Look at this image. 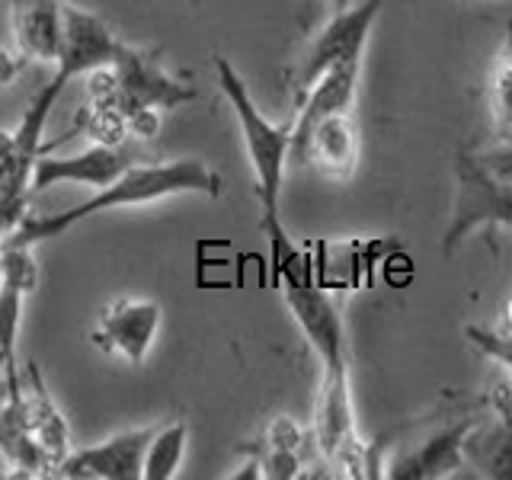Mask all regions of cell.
I'll return each mask as SVG.
<instances>
[{
  "label": "cell",
  "instance_id": "obj_1",
  "mask_svg": "<svg viewBox=\"0 0 512 480\" xmlns=\"http://www.w3.org/2000/svg\"><path fill=\"white\" fill-rule=\"evenodd\" d=\"M221 176L199 157H180L167 160V164H132L122 176H116L109 186H103L96 196L80 202L64 212H48V215H26L16 228L0 240L4 247H36L42 240H52L77 228L80 221H87L100 212H112V208L125 205H151L170 196H221Z\"/></svg>",
  "mask_w": 512,
  "mask_h": 480
},
{
  "label": "cell",
  "instance_id": "obj_2",
  "mask_svg": "<svg viewBox=\"0 0 512 480\" xmlns=\"http://www.w3.org/2000/svg\"><path fill=\"white\" fill-rule=\"evenodd\" d=\"M215 74H218V87L224 93V100L231 103L240 135H244V148L253 167V180H256V199H260L263 208V234L269 240V250H279L285 244H292L288 237L282 215H279V202H282V183H285V167L288 157H292V128H295V116L288 122H269L263 116V109L256 106V100L250 96L244 77L237 74V68L228 61L215 55Z\"/></svg>",
  "mask_w": 512,
  "mask_h": 480
},
{
  "label": "cell",
  "instance_id": "obj_3",
  "mask_svg": "<svg viewBox=\"0 0 512 480\" xmlns=\"http://www.w3.org/2000/svg\"><path fill=\"white\" fill-rule=\"evenodd\" d=\"M122 45L125 42H119V36L109 29L106 20H100V16L84 7L64 4V39H61V55L55 61V77L32 96L29 109L23 112L20 125H16V132H10L13 144L20 148L23 157L29 160L39 157L48 116H52L58 96L68 90L71 80L93 74L100 68H112V61H116Z\"/></svg>",
  "mask_w": 512,
  "mask_h": 480
},
{
  "label": "cell",
  "instance_id": "obj_4",
  "mask_svg": "<svg viewBox=\"0 0 512 480\" xmlns=\"http://www.w3.org/2000/svg\"><path fill=\"white\" fill-rule=\"evenodd\" d=\"M93 100L100 112L128 119L135 125V135L151 138L157 128V109H176L196 100V87L173 80L151 52L122 45L112 68L93 71Z\"/></svg>",
  "mask_w": 512,
  "mask_h": 480
},
{
  "label": "cell",
  "instance_id": "obj_5",
  "mask_svg": "<svg viewBox=\"0 0 512 480\" xmlns=\"http://www.w3.org/2000/svg\"><path fill=\"white\" fill-rule=\"evenodd\" d=\"M480 228L512 231V183L493 176L474 154L455 157V202L442 234V256H452Z\"/></svg>",
  "mask_w": 512,
  "mask_h": 480
},
{
  "label": "cell",
  "instance_id": "obj_6",
  "mask_svg": "<svg viewBox=\"0 0 512 480\" xmlns=\"http://www.w3.org/2000/svg\"><path fill=\"white\" fill-rule=\"evenodd\" d=\"M381 13V0H362V4H349L343 10H333L327 26L317 32L308 52L301 55L295 68V90L298 96L308 90L317 77L340 68L349 61H362L368 36Z\"/></svg>",
  "mask_w": 512,
  "mask_h": 480
},
{
  "label": "cell",
  "instance_id": "obj_7",
  "mask_svg": "<svg viewBox=\"0 0 512 480\" xmlns=\"http://www.w3.org/2000/svg\"><path fill=\"white\" fill-rule=\"evenodd\" d=\"M132 164H138V148L122 141H100L71 157H36L29 189L42 192L48 186H61V183H84L93 189H103Z\"/></svg>",
  "mask_w": 512,
  "mask_h": 480
},
{
  "label": "cell",
  "instance_id": "obj_8",
  "mask_svg": "<svg viewBox=\"0 0 512 480\" xmlns=\"http://www.w3.org/2000/svg\"><path fill=\"white\" fill-rule=\"evenodd\" d=\"M157 426L128 429L100 445L80 448V452L64 455L55 468V477L68 480H141L144 452Z\"/></svg>",
  "mask_w": 512,
  "mask_h": 480
},
{
  "label": "cell",
  "instance_id": "obj_9",
  "mask_svg": "<svg viewBox=\"0 0 512 480\" xmlns=\"http://www.w3.org/2000/svg\"><path fill=\"white\" fill-rule=\"evenodd\" d=\"M359 151V122L352 116V109H343L320 119L292 148V160L295 164H311L327 180H349L356 173Z\"/></svg>",
  "mask_w": 512,
  "mask_h": 480
},
{
  "label": "cell",
  "instance_id": "obj_10",
  "mask_svg": "<svg viewBox=\"0 0 512 480\" xmlns=\"http://www.w3.org/2000/svg\"><path fill=\"white\" fill-rule=\"evenodd\" d=\"M464 464H471L480 477L512 480V384H493L490 416L474 420L464 439Z\"/></svg>",
  "mask_w": 512,
  "mask_h": 480
},
{
  "label": "cell",
  "instance_id": "obj_11",
  "mask_svg": "<svg viewBox=\"0 0 512 480\" xmlns=\"http://www.w3.org/2000/svg\"><path fill=\"white\" fill-rule=\"evenodd\" d=\"M164 308L148 298H119L109 304L100 317V327L93 330V343L103 352H119L128 365H141L154 346Z\"/></svg>",
  "mask_w": 512,
  "mask_h": 480
},
{
  "label": "cell",
  "instance_id": "obj_12",
  "mask_svg": "<svg viewBox=\"0 0 512 480\" xmlns=\"http://www.w3.org/2000/svg\"><path fill=\"white\" fill-rule=\"evenodd\" d=\"M13 48L23 61L55 64L64 39V4L61 0H10Z\"/></svg>",
  "mask_w": 512,
  "mask_h": 480
},
{
  "label": "cell",
  "instance_id": "obj_13",
  "mask_svg": "<svg viewBox=\"0 0 512 480\" xmlns=\"http://www.w3.org/2000/svg\"><path fill=\"white\" fill-rule=\"evenodd\" d=\"M474 426V416H464L458 423H448L436 429L432 436L410 448L407 455H400L388 464V477L394 480H439L455 474L464 464V439Z\"/></svg>",
  "mask_w": 512,
  "mask_h": 480
},
{
  "label": "cell",
  "instance_id": "obj_14",
  "mask_svg": "<svg viewBox=\"0 0 512 480\" xmlns=\"http://www.w3.org/2000/svg\"><path fill=\"white\" fill-rule=\"evenodd\" d=\"M186 439H189V429L183 420L157 426L148 442V452H144L141 477L144 480H173L183 464V455H186Z\"/></svg>",
  "mask_w": 512,
  "mask_h": 480
},
{
  "label": "cell",
  "instance_id": "obj_15",
  "mask_svg": "<svg viewBox=\"0 0 512 480\" xmlns=\"http://www.w3.org/2000/svg\"><path fill=\"white\" fill-rule=\"evenodd\" d=\"M490 109H493L496 125H500V132H506V138H512V42L506 45V52L500 55V61L493 64Z\"/></svg>",
  "mask_w": 512,
  "mask_h": 480
},
{
  "label": "cell",
  "instance_id": "obj_16",
  "mask_svg": "<svg viewBox=\"0 0 512 480\" xmlns=\"http://www.w3.org/2000/svg\"><path fill=\"white\" fill-rule=\"evenodd\" d=\"M464 340L477 349L480 356L503 365L512 375V330L506 327H484V324H464Z\"/></svg>",
  "mask_w": 512,
  "mask_h": 480
},
{
  "label": "cell",
  "instance_id": "obj_17",
  "mask_svg": "<svg viewBox=\"0 0 512 480\" xmlns=\"http://www.w3.org/2000/svg\"><path fill=\"white\" fill-rule=\"evenodd\" d=\"M480 164H484L493 176H500V180L512 183V138L500 141V144H493V148L487 151H477L474 154Z\"/></svg>",
  "mask_w": 512,
  "mask_h": 480
},
{
  "label": "cell",
  "instance_id": "obj_18",
  "mask_svg": "<svg viewBox=\"0 0 512 480\" xmlns=\"http://www.w3.org/2000/svg\"><path fill=\"white\" fill-rule=\"evenodd\" d=\"M23 58H20V52H7V48H0V87H10L13 84V77L20 74V68H23Z\"/></svg>",
  "mask_w": 512,
  "mask_h": 480
},
{
  "label": "cell",
  "instance_id": "obj_19",
  "mask_svg": "<svg viewBox=\"0 0 512 480\" xmlns=\"http://www.w3.org/2000/svg\"><path fill=\"white\" fill-rule=\"evenodd\" d=\"M324 7L333 10V0H304V16H311V13L324 10Z\"/></svg>",
  "mask_w": 512,
  "mask_h": 480
},
{
  "label": "cell",
  "instance_id": "obj_20",
  "mask_svg": "<svg viewBox=\"0 0 512 480\" xmlns=\"http://www.w3.org/2000/svg\"><path fill=\"white\" fill-rule=\"evenodd\" d=\"M10 381L7 378H0V410H4V404H7V397H10Z\"/></svg>",
  "mask_w": 512,
  "mask_h": 480
},
{
  "label": "cell",
  "instance_id": "obj_21",
  "mask_svg": "<svg viewBox=\"0 0 512 480\" xmlns=\"http://www.w3.org/2000/svg\"><path fill=\"white\" fill-rule=\"evenodd\" d=\"M503 327L512 330V295L506 298V308H503Z\"/></svg>",
  "mask_w": 512,
  "mask_h": 480
},
{
  "label": "cell",
  "instance_id": "obj_22",
  "mask_svg": "<svg viewBox=\"0 0 512 480\" xmlns=\"http://www.w3.org/2000/svg\"><path fill=\"white\" fill-rule=\"evenodd\" d=\"M352 0H333V10H343V7H349Z\"/></svg>",
  "mask_w": 512,
  "mask_h": 480
},
{
  "label": "cell",
  "instance_id": "obj_23",
  "mask_svg": "<svg viewBox=\"0 0 512 480\" xmlns=\"http://www.w3.org/2000/svg\"><path fill=\"white\" fill-rule=\"evenodd\" d=\"M509 42H512V29H509Z\"/></svg>",
  "mask_w": 512,
  "mask_h": 480
},
{
  "label": "cell",
  "instance_id": "obj_24",
  "mask_svg": "<svg viewBox=\"0 0 512 480\" xmlns=\"http://www.w3.org/2000/svg\"><path fill=\"white\" fill-rule=\"evenodd\" d=\"M0 365H4V356H0Z\"/></svg>",
  "mask_w": 512,
  "mask_h": 480
}]
</instances>
